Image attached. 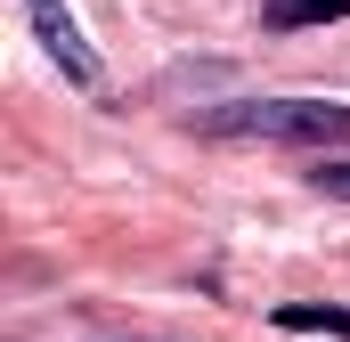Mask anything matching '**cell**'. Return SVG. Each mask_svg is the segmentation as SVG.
<instances>
[{
  "instance_id": "6da1fadb",
  "label": "cell",
  "mask_w": 350,
  "mask_h": 342,
  "mask_svg": "<svg viewBox=\"0 0 350 342\" xmlns=\"http://www.w3.org/2000/svg\"><path fill=\"white\" fill-rule=\"evenodd\" d=\"M204 131L212 139H269V147L334 155V147H350V106H334V98H237V106H212Z\"/></svg>"
},
{
  "instance_id": "7a4b0ae2",
  "label": "cell",
  "mask_w": 350,
  "mask_h": 342,
  "mask_svg": "<svg viewBox=\"0 0 350 342\" xmlns=\"http://www.w3.org/2000/svg\"><path fill=\"white\" fill-rule=\"evenodd\" d=\"M25 25H33V41L49 49V66H57L74 90H98V82H106V66H98V49L82 41V25H74L66 0H25Z\"/></svg>"
},
{
  "instance_id": "3957f363",
  "label": "cell",
  "mask_w": 350,
  "mask_h": 342,
  "mask_svg": "<svg viewBox=\"0 0 350 342\" xmlns=\"http://www.w3.org/2000/svg\"><path fill=\"white\" fill-rule=\"evenodd\" d=\"M350 0H261V25L269 33H301V25H342Z\"/></svg>"
},
{
  "instance_id": "277c9868",
  "label": "cell",
  "mask_w": 350,
  "mask_h": 342,
  "mask_svg": "<svg viewBox=\"0 0 350 342\" xmlns=\"http://www.w3.org/2000/svg\"><path fill=\"white\" fill-rule=\"evenodd\" d=\"M277 326L285 334H342L350 342V310H334V302H277Z\"/></svg>"
},
{
  "instance_id": "5b68a950",
  "label": "cell",
  "mask_w": 350,
  "mask_h": 342,
  "mask_svg": "<svg viewBox=\"0 0 350 342\" xmlns=\"http://www.w3.org/2000/svg\"><path fill=\"white\" fill-rule=\"evenodd\" d=\"M310 187H318V196H342V204H350V163H334V155H318V171H310Z\"/></svg>"
}]
</instances>
